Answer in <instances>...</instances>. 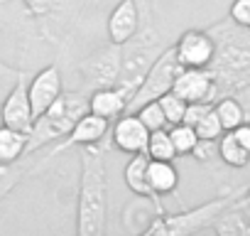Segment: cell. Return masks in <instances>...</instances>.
Here are the masks:
<instances>
[{
    "label": "cell",
    "instance_id": "1",
    "mask_svg": "<svg viewBox=\"0 0 250 236\" xmlns=\"http://www.w3.org/2000/svg\"><path fill=\"white\" fill-rule=\"evenodd\" d=\"M79 202H76V234L103 236L108 224V172L105 150L98 145H81L79 150Z\"/></svg>",
    "mask_w": 250,
    "mask_h": 236
},
{
    "label": "cell",
    "instance_id": "2",
    "mask_svg": "<svg viewBox=\"0 0 250 236\" xmlns=\"http://www.w3.org/2000/svg\"><path fill=\"white\" fill-rule=\"evenodd\" d=\"M88 111V94L86 89L79 91H62L57 101L35 118L32 131L27 133V153H37L54 141L66 138L74 123Z\"/></svg>",
    "mask_w": 250,
    "mask_h": 236
},
{
    "label": "cell",
    "instance_id": "3",
    "mask_svg": "<svg viewBox=\"0 0 250 236\" xmlns=\"http://www.w3.org/2000/svg\"><path fill=\"white\" fill-rule=\"evenodd\" d=\"M162 49V35L155 30V25H140V30L128 42L120 45V76L115 86L128 94V98Z\"/></svg>",
    "mask_w": 250,
    "mask_h": 236
},
{
    "label": "cell",
    "instance_id": "4",
    "mask_svg": "<svg viewBox=\"0 0 250 236\" xmlns=\"http://www.w3.org/2000/svg\"><path fill=\"white\" fill-rule=\"evenodd\" d=\"M233 197H216L201 207L179 212V214H155V219L145 226V236H182V234H194L206 226H213V221L228 209Z\"/></svg>",
    "mask_w": 250,
    "mask_h": 236
},
{
    "label": "cell",
    "instance_id": "5",
    "mask_svg": "<svg viewBox=\"0 0 250 236\" xmlns=\"http://www.w3.org/2000/svg\"><path fill=\"white\" fill-rule=\"evenodd\" d=\"M184 67L179 64L174 47H165L157 54V59L152 62V67L147 69V74L143 76V81L138 84V89L130 94V98H128V113H133L140 103L152 101V98H160L162 94L172 91V84H174V79H177V74Z\"/></svg>",
    "mask_w": 250,
    "mask_h": 236
},
{
    "label": "cell",
    "instance_id": "6",
    "mask_svg": "<svg viewBox=\"0 0 250 236\" xmlns=\"http://www.w3.org/2000/svg\"><path fill=\"white\" fill-rule=\"evenodd\" d=\"M79 71L88 91L101 86H115L120 76V45L110 42L103 49L93 52L79 64Z\"/></svg>",
    "mask_w": 250,
    "mask_h": 236
},
{
    "label": "cell",
    "instance_id": "7",
    "mask_svg": "<svg viewBox=\"0 0 250 236\" xmlns=\"http://www.w3.org/2000/svg\"><path fill=\"white\" fill-rule=\"evenodd\" d=\"M172 47L184 69H206L216 57V37L206 30H187Z\"/></svg>",
    "mask_w": 250,
    "mask_h": 236
},
{
    "label": "cell",
    "instance_id": "8",
    "mask_svg": "<svg viewBox=\"0 0 250 236\" xmlns=\"http://www.w3.org/2000/svg\"><path fill=\"white\" fill-rule=\"evenodd\" d=\"M25 79L27 76L22 74L18 79V84L8 91V96L0 101V121H3V126H8V128L30 133L32 123H35V113H32V106H30L27 81Z\"/></svg>",
    "mask_w": 250,
    "mask_h": 236
},
{
    "label": "cell",
    "instance_id": "9",
    "mask_svg": "<svg viewBox=\"0 0 250 236\" xmlns=\"http://www.w3.org/2000/svg\"><path fill=\"white\" fill-rule=\"evenodd\" d=\"M147 136L150 131L143 126V121L135 113L125 111L123 116H118L115 121L110 123V133L108 141L113 148H118L125 155H135V153H145L147 148Z\"/></svg>",
    "mask_w": 250,
    "mask_h": 236
},
{
    "label": "cell",
    "instance_id": "10",
    "mask_svg": "<svg viewBox=\"0 0 250 236\" xmlns=\"http://www.w3.org/2000/svg\"><path fill=\"white\" fill-rule=\"evenodd\" d=\"M64 91V81H62V71L57 64H47L44 69H40L30 81H27V96H30V106L35 118L42 116L54 101L57 96Z\"/></svg>",
    "mask_w": 250,
    "mask_h": 236
},
{
    "label": "cell",
    "instance_id": "11",
    "mask_svg": "<svg viewBox=\"0 0 250 236\" xmlns=\"http://www.w3.org/2000/svg\"><path fill=\"white\" fill-rule=\"evenodd\" d=\"M172 91L179 94L187 103H191V101H211L213 103V98L218 94V84L208 67L206 69H182L172 84Z\"/></svg>",
    "mask_w": 250,
    "mask_h": 236
},
{
    "label": "cell",
    "instance_id": "12",
    "mask_svg": "<svg viewBox=\"0 0 250 236\" xmlns=\"http://www.w3.org/2000/svg\"><path fill=\"white\" fill-rule=\"evenodd\" d=\"M108 133H110V121H105V118H101V116L86 111V113L79 118V121L74 123V128L66 133L64 143H62L54 153H62V150L74 148V145L81 148V145H98V143H105Z\"/></svg>",
    "mask_w": 250,
    "mask_h": 236
},
{
    "label": "cell",
    "instance_id": "13",
    "mask_svg": "<svg viewBox=\"0 0 250 236\" xmlns=\"http://www.w3.org/2000/svg\"><path fill=\"white\" fill-rule=\"evenodd\" d=\"M57 153L52 150L47 158H37L35 153H27V155H22L20 160H15V163H0V204L5 202V197L25 180V177H30L32 172H37L42 165H47L52 158H54Z\"/></svg>",
    "mask_w": 250,
    "mask_h": 236
},
{
    "label": "cell",
    "instance_id": "14",
    "mask_svg": "<svg viewBox=\"0 0 250 236\" xmlns=\"http://www.w3.org/2000/svg\"><path fill=\"white\" fill-rule=\"evenodd\" d=\"M140 30V10L135 0H120L108 15V40L115 45L128 42Z\"/></svg>",
    "mask_w": 250,
    "mask_h": 236
},
{
    "label": "cell",
    "instance_id": "15",
    "mask_svg": "<svg viewBox=\"0 0 250 236\" xmlns=\"http://www.w3.org/2000/svg\"><path fill=\"white\" fill-rule=\"evenodd\" d=\"M88 111L105 118V121H115L118 116L128 111V94L118 86H101L88 91Z\"/></svg>",
    "mask_w": 250,
    "mask_h": 236
},
{
    "label": "cell",
    "instance_id": "16",
    "mask_svg": "<svg viewBox=\"0 0 250 236\" xmlns=\"http://www.w3.org/2000/svg\"><path fill=\"white\" fill-rule=\"evenodd\" d=\"M179 185V172L174 167V160H152L147 163V187L155 197L172 194Z\"/></svg>",
    "mask_w": 250,
    "mask_h": 236
},
{
    "label": "cell",
    "instance_id": "17",
    "mask_svg": "<svg viewBox=\"0 0 250 236\" xmlns=\"http://www.w3.org/2000/svg\"><path fill=\"white\" fill-rule=\"evenodd\" d=\"M147 163H150L147 153H135V155H130L128 165H125V170H123V180H125V185H128V189H130L133 194H138V197H150V199L160 202V197H155V194L150 192V187H147Z\"/></svg>",
    "mask_w": 250,
    "mask_h": 236
},
{
    "label": "cell",
    "instance_id": "18",
    "mask_svg": "<svg viewBox=\"0 0 250 236\" xmlns=\"http://www.w3.org/2000/svg\"><path fill=\"white\" fill-rule=\"evenodd\" d=\"M27 155V133L0 126V163H15Z\"/></svg>",
    "mask_w": 250,
    "mask_h": 236
},
{
    "label": "cell",
    "instance_id": "19",
    "mask_svg": "<svg viewBox=\"0 0 250 236\" xmlns=\"http://www.w3.org/2000/svg\"><path fill=\"white\" fill-rule=\"evenodd\" d=\"M216 153L230 167H245L250 163V153L235 141L233 131H223V136L216 141Z\"/></svg>",
    "mask_w": 250,
    "mask_h": 236
},
{
    "label": "cell",
    "instance_id": "20",
    "mask_svg": "<svg viewBox=\"0 0 250 236\" xmlns=\"http://www.w3.org/2000/svg\"><path fill=\"white\" fill-rule=\"evenodd\" d=\"M213 111H216V116H218L223 131H233V128H238V126L245 121V108H243V103H240L238 98H233V96H223L221 101H216V103H213Z\"/></svg>",
    "mask_w": 250,
    "mask_h": 236
},
{
    "label": "cell",
    "instance_id": "21",
    "mask_svg": "<svg viewBox=\"0 0 250 236\" xmlns=\"http://www.w3.org/2000/svg\"><path fill=\"white\" fill-rule=\"evenodd\" d=\"M145 153H147V158H152V160H174V158H177V150H174V145H172L169 131H167V128L150 131Z\"/></svg>",
    "mask_w": 250,
    "mask_h": 236
},
{
    "label": "cell",
    "instance_id": "22",
    "mask_svg": "<svg viewBox=\"0 0 250 236\" xmlns=\"http://www.w3.org/2000/svg\"><path fill=\"white\" fill-rule=\"evenodd\" d=\"M133 113L140 118V121H143V126H145L147 131L167 128V118H165V113H162V106H160V101H157V98L140 103V106H138Z\"/></svg>",
    "mask_w": 250,
    "mask_h": 236
},
{
    "label": "cell",
    "instance_id": "23",
    "mask_svg": "<svg viewBox=\"0 0 250 236\" xmlns=\"http://www.w3.org/2000/svg\"><path fill=\"white\" fill-rule=\"evenodd\" d=\"M169 138H172V145H174L177 155H191V150H194V145L199 141L196 131L191 126H187V123L169 126Z\"/></svg>",
    "mask_w": 250,
    "mask_h": 236
},
{
    "label": "cell",
    "instance_id": "24",
    "mask_svg": "<svg viewBox=\"0 0 250 236\" xmlns=\"http://www.w3.org/2000/svg\"><path fill=\"white\" fill-rule=\"evenodd\" d=\"M157 101H160L162 113H165V118H167V126L182 123V118H184V108H187V101H184L179 94L167 91V94H162Z\"/></svg>",
    "mask_w": 250,
    "mask_h": 236
},
{
    "label": "cell",
    "instance_id": "25",
    "mask_svg": "<svg viewBox=\"0 0 250 236\" xmlns=\"http://www.w3.org/2000/svg\"><path fill=\"white\" fill-rule=\"evenodd\" d=\"M20 3L27 8V13L40 20V23H49L64 5V0H20Z\"/></svg>",
    "mask_w": 250,
    "mask_h": 236
},
{
    "label": "cell",
    "instance_id": "26",
    "mask_svg": "<svg viewBox=\"0 0 250 236\" xmlns=\"http://www.w3.org/2000/svg\"><path fill=\"white\" fill-rule=\"evenodd\" d=\"M194 131H196V136H199L201 141H218V138L223 136V126H221V121H218V116H216L213 108L194 126Z\"/></svg>",
    "mask_w": 250,
    "mask_h": 236
},
{
    "label": "cell",
    "instance_id": "27",
    "mask_svg": "<svg viewBox=\"0 0 250 236\" xmlns=\"http://www.w3.org/2000/svg\"><path fill=\"white\" fill-rule=\"evenodd\" d=\"M213 226L221 234H250V224L240 221V214H221Z\"/></svg>",
    "mask_w": 250,
    "mask_h": 236
},
{
    "label": "cell",
    "instance_id": "28",
    "mask_svg": "<svg viewBox=\"0 0 250 236\" xmlns=\"http://www.w3.org/2000/svg\"><path fill=\"white\" fill-rule=\"evenodd\" d=\"M213 108V103L211 101H191V103H187V108H184V118H182V123H187V126H196L201 118L208 113Z\"/></svg>",
    "mask_w": 250,
    "mask_h": 236
},
{
    "label": "cell",
    "instance_id": "29",
    "mask_svg": "<svg viewBox=\"0 0 250 236\" xmlns=\"http://www.w3.org/2000/svg\"><path fill=\"white\" fill-rule=\"evenodd\" d=\"M22 74H25V71L13 69V67H8L5 62H0V101L8 96V91L18 84V79H20Z\"/></svg>",
    "mask_w": 250,
    "mask_h": 236
},
{
    "label": "cell",
    "instance_id": "30",
    "mask_svg": "<svg viewBox=\"0 0 250 236\" xmlns=\"http://www.w3.org/2000/svg\"><path fill=\"white\" fill-rule=\"evenodd\" d=\"M230 23L235 27H250V0H233Z\"/></svg>",
    "mask_w": 250,
    "mask_h": 236
},
{
    "label": "cell",
    "instance_id": "31",
    "mask_svg": "<svg viewBox=\"0 0 250 236\" xmlns=\"http://www.w3.org/2000/svg\"><path fill=\"white\" fill-rule=\"evenodd\" d=\"M211 153H216V141H196V145H194V150H191V155L199 160V163H206V160H211Z\"/></svg>",
    "mask_w": 250,
    "mask_h": 236
},
{
    "label": "cell",
    "instance_id": "32",
    "mask_svg": "<svg viewBox=\"0 0 250 236\" xmlns=\"http://www.w3.org/2000/svg\"><path fill=\"white\" fill-rule=\"evenodd\" d=\"M233 136H235V141L250 153V123L248 121H243L238 128H233Z\"/></svg>",
    "mask_w": 250,
    "mask_h": 236
},
{
    "label": "cell",
    "instance_id": "33",
    "mask_svg": "<svg viewBox=\"0 0 250 236\" xmlns=\"http://www.w3.org/2000/svg\"><path fill=\"white\" fill-rule=\"evenodd\" d=\"M140 10V25H152V3L150 0H135Z\"/></svg>",
    "mask_w": 250,
    "mask_h": 236
}]
</instances>
